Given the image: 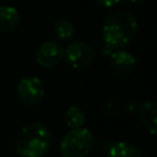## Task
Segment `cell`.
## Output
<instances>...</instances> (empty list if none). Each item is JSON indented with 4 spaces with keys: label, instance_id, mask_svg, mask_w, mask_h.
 Segmentation results:
<instances>
[{
    "label": "cell",
    "instance_id": "52a82bcc",
    "mask_svg": "<svg viewBox=\"0 0 157 157\" xmlns=\"http://www.w3.org/2000/svg\"><path fill=\"white\" fill-rule=\"evenodd\" d=\"M110 65L118 74H129L135 67L134 55L125 49H115L110 54Z\"/></svg>",
    "mask_w": 157,
    "mask_h": 157
},
{
    "label": "cell",
    "instance_id": "8fae6325",
    "mask_svg": "<svg viewBox=\"0 0 157 157\" xmlns=\"http://www.w3.org/2000/svg\"><path fill=\"white\" fill-rule=\"evenodd\" d=\"M53 32L56 39L61 42H69L75 33V28H74V25L69 20L59 18L53 25Z\"/></svg>",
    "mask_w": 157,
    "mask_h": 157
},
{
    "label": "cell",
    "instance_id": "5bb4252c",
    "mask_svg": "<svg viewBox=\"0 0 157 157\" xmlns=\"http://www.w3.org/2000/svg\"><path fill=\"white\" fill-rule=\"evenodd\" d=\"M125 1H128V2H137L140 0H125Z\"/></svg>",
    "mask_w": 157,
    "mask_h": 157
},
{
    "label": "cell",
    "instance_id": "4fadbf2b",
    "mask_svg": "<svg viewBox=\"0 0 157 157\" xmlns=\"http://www.w3.org/2000/svg\"><path fill=\"white\" fill-rule=\"evenodd\" d=\"M94 1L103 7H113L120 2V0H94Z\"/></svg>",
    "mask_w": 157,
    "mask_h": 157
},
{
    "label": "cell",
    "instance_id": "9c48e42d",
    "mask_svg": "<svg viewBox=\"0 0 157 157\" xmlns=\"http://www.w3.org/2000/svg\"><path fill=\"white\" fill-rule=\"evenodd\" d=\"M21 22L17 9L10 5H0V32H11Z\"/></svg>",
    "mask_w": 157,
    "mask_h": 157
},
{
    "label": "cell",
    "instance_id": "30bf717a",
    "mask_svg": "<svg viewBox=\"0 0 157 157\" xmlns=\"http://www.w3.org/2000/svg\"><path fill=\"white\" fill-rule=\"evenodd\" d=\"M108 157H141L140 148L126 141H118L110 145L108 148Z\"/></svg>",
    "mask_w": 157,
    "mask_h": 157
},
{
    "label": "cell",
    "instance_id": "ba28073f",
    "mask_svg": "<svg viewBox=\"0 0 157 157\" xmlns=\"http://www.w3.org/2000/svg\"><path fill=\"white\" fill-rule=\"evenodd\" d=\"M139 119L144 128L152 135H157V103L144 102L139 108Z\"/></svg>",
    "mask_w": 157,
    "mask_h": 157
},
{
    "label": "cell",
    "instance_id": "7a4b0ae2",
    "mask_svg": "<svg viewBox=\"0 0 157 157\" xmlns=\"http://www.w3.org/2000/svg\"><path fill=\"white\" fill-rule=\"evenodd\" d=\"M137 21L131 12L118 11L110 15L103 25V39L113 49H123L134 38Z\"/></svg>",
    "mask_w": 157,
    "mask_h": 157
},
{
    "label": "cell",
    "instance_id": "277c9868",
    "mask_svg": "<svg viewBox=\"0 0 157 157\" xmlns=\"http://www.w3.org/2000/svg\"><path fill=\"white\" fill-rule=\"evenodd\" d=\"M96 58L93 48L85 42H72L64 49V59L74 69L90 66Z\"/></svg>",
    "mask_w": 157,
    "mask_h": 157
},
{
    "label": "cell",
    "instance_id": "6da1fadb",
    "mask_svg": "<svg viewBox=\"0 0 157 157\" xmlns=\"http://www.w3.org/2000/svg\"><path fill=\"white\" fill-rule=\"evenodd\" d=\"M50 147V134L40 123L22 126L15 139V148L21 157H43Z\"/></svg>",
    "mask_w": 157,
    "mask_h": 157
},
{
    "label": "cell",
    "instance_id": "5b68a950",
    "mask_svg": "<svg viewBox=\"0 0 157 157\" xmlns=\"http://www.w3.org/2000/svg\"><path fill=\"white\" fill-rule=\"evenodd\" d=\"M17 97L27 107L37 105L44 96V86L36 76H26L17 85Z\"/></svg>",
    "mask_w": 157,
    "mask_h": 157
},
{
    "label": "cell",
    "instance_id": "8992f818",
    "mask_svg": "<svg viewBox=\"0 0 157 157\" xmlns=\"http://www.w3.org/2000/svg\"><path fill=\"white\" fill-rule=\"evenodd\" d=\"M64 59V48L60 43L48 40L39 45L36 52V61L42 67L49 69L58 65Z\"/></svg>",
    "mask_w": 157,
    "mask_h": 157
},
{
    "label": "cell",
    "instance_id": "3957f363",
    "mask_svg": "<svg viewBox=\"0 0 157 157\" xmlns=\"http://www.w3.org/2000/svg\"><path fill=\"white\" fill-rule=\"evenodd\" d=\"M94 146V137L86 128L71 129L60 142L64 157H86Z\"/></svg>",
    "mask_w": 157,
    "mask_h": 157
},
{
    "label": "cell",
    "instance_id": "7c38bea8",
    "mask_svg": "<svg viewBox=\"0 0 157 157\" xmlns=\"http://www.w3.org/2000/svg\"><path fill=\"white\" fill-rule=\"evenodd\" d=\"M65 123L70 129H78L82 128L85 124V114L78 107H69L65 110Z\"/></svg>",
    "mask_w": 157,
    "mask_h": 157
}]
</instances>
